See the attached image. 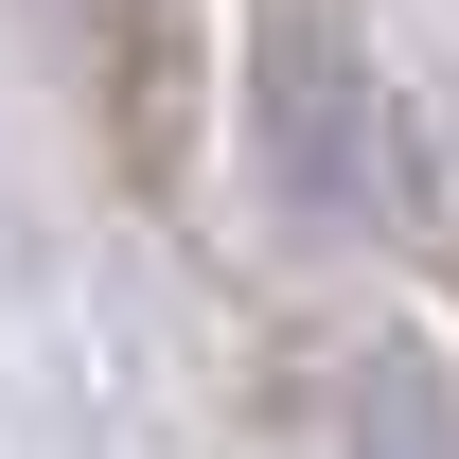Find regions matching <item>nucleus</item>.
I'll use <instances>...</instances> for the list:
<instances>
[{"label": "nucleus", "mask_w": 459, "mask_h": 459, "mask_svg": "<svg viewBox=\"0 0 459 459\" xmlns=\"http://www.w3.org/2000/svg\"><path fill=\"white\" fill-rule=\"evenodd\" d=\"M353 89L336 71V36H318V0H283V36H265V142H283V177L318 195V212H353L371 177H389V142H353Z\"/></svg>", "instance_id": "1"}]
</instances>
